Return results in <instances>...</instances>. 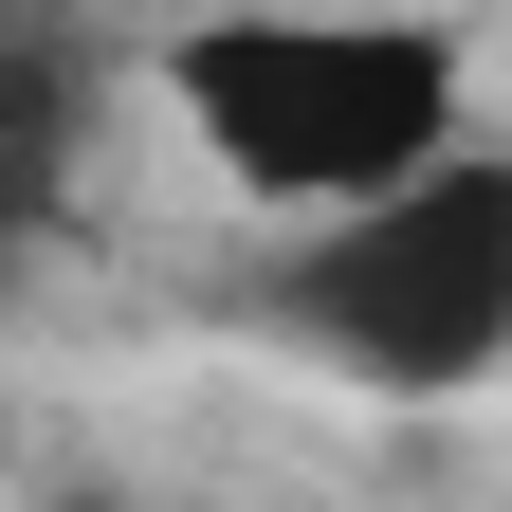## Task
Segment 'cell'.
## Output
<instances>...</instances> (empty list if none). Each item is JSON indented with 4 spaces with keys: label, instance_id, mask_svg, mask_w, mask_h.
Wrapping results in <instances>:
<instances>
[{
    "label": "cell",
    "instance_id": "6da1fadb",
    "mask_svg": "<svg viewBox=\"0 0 512 512\" xmlns=\"http://www.w3.org/2000/svg\"><path fill=\"white\" fill-rule=\"evenodd\" d=\"M147 110L256 220H348L476 147V37L421 0H202L147 37Z\"/></svg>",
    "mask_w": 512,
    "mask_h": 512
},
{
    "label": "cell",
    "instance_id": "7a4b0ae2",
    "mask_svg": "<svg viewBox=\"0 0 512 512\" xmlns=\"http://www.w3.org/2000/svg\"><path fill=\"white\" fill-rule=\"evenodd\" d=\"M275 330L366 384V403H476L512 384V128H476L458 165L384 183V202L311 220L275 256Z\"/></svg>",
    "mask_w": 512,
    "mask_h": 512
}]
</instances>
